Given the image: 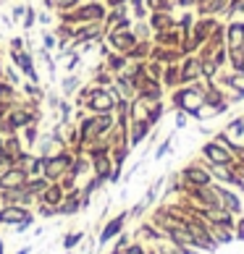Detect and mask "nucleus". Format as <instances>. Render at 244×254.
Instances as JSON below:
<instances>
[{
    "instance_id": "23",
    "label": "nucleus",
    "mask_w": 244,
    "mask_h": 254,
    "mask_svg": "<svg viewBox=\"0 0 244 254\" xmlns=\"http://www.w3.org/2000/svg\"><path fill=\"white\" fill-rule=\"evenodd\" d=\"M165 102L161 100V102H150V105H147V124L150 126H158V124H161V121H163V116H165Z\"/></svg>"
},
{
    "instance_id": "9",
    "label": "nucleus",
    "mask_w": 244,
    "mask_h": 254,
    "mask_svg": "<svg viewBox=\"0 0 244 254\" xmlns=\"http://www.w3.org/2000/svg\"><path fill=\"white\" fill-rule=\"evenodd\" d=\"M179 79L181 84H194L200 81V58L197 55H184V58L179 61Z\"/></svg>"
},
{
    "instance_id": "14",
    "label": "nucleus",
    "mask_w": 244,
    "mask_h": 254,
    "mask_svg": "<svg viewBox=\"0 0 244 254\" xmlns=\"http://www.w3.org/2000/svg\"><path fill=\"white\" fill-rule=\"evenodd\" d=\"M150 131H153V126H150L147 121H131L129 124V147L142 144L145 139L150 136Z\"/></svg>"
},
{
    "instance_id": "8",
    "label": "nucleus",
    "mask_w": 244,
    "mask_h": 254,
    "mask_svg": "<svg viewBox=\"0 0 244 254\" xmlns=\"http://www.w3.org/2000/svg\"><path fill=\"white\" fill-rule=\"evenodd\" d=\"M69 21H87V24H97L105 18V5L102 3H87L81 5L79 11H74L71 16H66Z\"/></svg>"
},
{
    "instance_id": "27",
    "label": "nucleus",
    "mask_w": 244,
    "mask_h": 254,
    "mask_svg": "<svg viewBox=\"0 0 244 254\" xmlns=\"http://www.w3.org/2000/svg\"><path fill=\"white\" fill-rule=\"evenodd\" d=\"M186 124H189V116H186L184 110H173V126H176V131L186 128Z\"/></svg>"
},
{
    "instance_id": "15",
    "label": "nucleus",
    "mask_w": 244,
    "mask_h": 254,
    "mask_svg": "<svg viewBox=\"0 0 244 254\" xmlns=\"http://www.w3.org/2000/svg\"><path fill=\"white\" fill-rule=\"evenodd\" d=\"M153 45H161V48H179L181 45V32L171 26V29H163V32H155L153 34Z\"/></svg>"
},
{
    "instance_id": "7",
    "label": "nucleus",
    "mask_w": 244,
    "mask_h": 254,
    "mask_svg": "<svg viewBox=\"0 0 244 254\" xmlns=\"http://www.w3.org/2000/svg\"><path fill=\"white\" fill-rule=\"evenodd\" d=\"M215 194H218V204L223 207L226 212L231 215H242V196L239 191H234L231 186H223V184H213Z\"/></svg>"
},
{
    "instance_id": "33",
    "label": "nucleus",
    "mask_w": 244,
    "mask_h": 254,
    "mask_svg": "<svg viewBox=\"0 0 244 254\" xmlns=\"http://www.w3.org/2000/svg\"><path fill=\"white\" fill-rule=\"evenodd\" d=\"M81 241V233H71L69 239H66V249H71V247H77V244Z\"/></svg>"
},
{
    "instance_id": "16",
    "label": "nucleus",
    "mask_w": 244,
    "mask_h": 254,
    "mask_svg": "<svg viewBox=\"0 0 244 254\" xmlns=\"http://www.w3.org/2000/svg\"><path fill=\"white\" fill-rule=\"evenodd\" d=\"M0 223H18L24 228V225L32 223V218L21 210V207H5V210H0Z\"/></svg>"
},
{
    "instance_id": "30",
    "label": "nucleus",
    "mask_w": 244,
    "mask_h": 254,
    "mask_svg": "<svg viewBox=\"0 0 244 254\" xmlns=\"http://www.w3.org/2000/svg\"><path fill=\"white\" fill-rule=\"evenodd\" d=\"M29 118H32L29 113L18 110V113H13V116H11V126H24V124H26V121H29Z\"/></svg>"
},
{
    "instance_id": "31",
    "label": "nucleus",
    "mask_w": 244,
    "mask_h": 254,
    "mask_svg": "<svg viewBox=\"0 0 244 254\" xmlns=\"http://www.w3.org/2000/svg\"><path fill=\"white\" fill-rule=\"evenodd\" d=\"M197 3H200V0H173V5L181 8V11H194Z\"/></svg>"
},
{
    "instance_id": "13",
    "label": "nucleus",
    "mask_w": 244,
    "mask_h": 254,
    "mask_svg": "<svg viewBox=\"0 0 244 254\" xmlns=\"http://www.w3.org/2000/svg\"><path fill=\"white\" fill-rule=\"evenodd\" d=\"M147 24H150V29H153V34H155V32H163V29L176 26V16L168 13V11H153L147 16Z\"/></svg>"
},
{
    "instance_id": "32",
    "label": "nucleus",
    "mask_w": 244,
    "mask_h": 254,
    "mask_svg": "<svg viewBox=\"0 0 244 254\" xmlns=\"http://www.w3.org/2000/svg\"><path fill=\"white\" fill-rule=\"evenodd\" d=\"M77 84H79V79H77V76H71L69 81H66V84H63V92H66V95H71V92H74V89H77Z\"/></svg>"
},
{
    "instance_id": "26",
    "label": "nucleus",
    "mask_w": 244,
    "mask_h": 254,
    "mask_svg": "<svg viewBox=\"0 0 244 254\" xmlns=\"http://www.w3.org/2000/svg\"><path fill=\"white\" fill-rule=\"evenodd\" d=\"M171 147H173V134L171 136H165L161 144H158V149H155V160H161V157H165L168 152H171Z\"/></svg>"
},
{
    "instance_id": "4",
    "label": "nucleus",
    "mask_w": 244,
    "mask_h": 254,
    "mask_svg": "<svg viewBox=\"0 0 244 254\" xmlns=\"http://www.w3.org/2000/svg\"><path fill=\"white\" fill-rule=\"evenodd\" d=\"M200 160L208 163V165H231L234 155H231V149H226V147H221L218 142L208 139V142L200 147Z\"/></svg>"
},
{
    "instance_id": "22",
    "label": "nucleus",
    "mask_w": 244,
    "mask_h": 254,
    "mask_svg": "<svg viewBox=\"0 0 244 254\" xmlns=\"http://www.w3.org/2000/svg\"><path fill=\"white\" fill-rule=\"evenodd\" d=\"M24 181H26V173L18 171V168L8 171L5 176H0V186H3V189H16V186H24Z\"/></svg>"
},
{
    "instance_id": "24",
    "label": "nucleus",
    "mask_w": 244,
    "mask_h": 254,
    "mask_svg": "<svg viewBox=\"0 0 244 254\" xmlns=\"http://www.w3.org/2000/svg\"><path fill=\"white\" fill-rule=\"evenodd\" d=\"M145 5H147L150 13H153V11H168V13H173L176 11L173 0H145Z\"/></svg>"
},
{
    "instance_id": "17",
    "label": "nucleus",
    "mask_w": 244,
    "mask_h": 254,
    "mask_svg": "<svg viewBox=\"0 0 244 254\" xmlns=\"http://www.w3.org/2000/svg\"><path fill=\"white\" fill-rule=\"evenodd\" d=\"M126 218H129V212H121L118 218H113L105 228H102V233H100V244H108L113 236H118L121 231H124V223H126Z\"/></svg>"
},
{
    "instance_id": "20",
    "label": "nucleus",
    "mask_w": 244,
    "mask_h": 254,
    "mask_svg": "<svg viewBox=\"0 0 244 254\" xmlns=\"http://www.w3.org/2000/svg\"><path fill=\"white\" fill-rule=\"evenodd\" d=\"M71 165H74V163H71L69 155H58V157H53V160H48V163H45V168H48L45 173H48L50 178H55V176H61L66 168H71Z\"/></svg>"
},
{
    "instance_id": "34",
    "label": "nucleus",
    "mask_w": 244,
    "mask_h": 254,
    "mask_svg": "<svg viewBox=\"0 0 244 254\" xmlns=\"http://www.w3.org/2000/svg\"><path fill=\"white\" fill-rule=\"evenodd\" d=\"M58 199H61V189H58V186L48 189V202H58Z\"/></svg>"
},
{
    "instance_id": "2",
    "label": "nucleus",
    "mask_w": 244,
    "mask_h": 254,
    "mask_svg": "<svg viewBox=\"0 0 244 254\" xmlns=\"http://www.w3.org/2000/svg\"><path fill=\"white\" fill-rule=\"evenodd\" d=\"M181 184H184V191L186 189H197V186H213V173H210V165L202 163V160H197V163H189L181 168Z\"/></svg>"
},
{
    "instance_id": "19",
    "label": "nucleus",
    "mask_w": 244,
    "mask_h": 254,
    "mask_svg": "<svg viewBox=\"0 0 244 254\" xmlns=\"http://www.w3.org/2000/svg\"><path fill=\"white\" fill-rule=\"evenodd\" d=\"M223 131L234 139V142H239V144H244V113L242 116H234L226 126H223Z\"/></svg>"
},
{
    "instance_id": "28",
    "label": "nucleus",
    "mask_w": 244,
    "mask_h": 254,
    "mask_svg": "<svg viewBox=\"0 0 244 254\" xmlns=\"http://www.w3.org/2000/svg\"><path fill=\"white\" fill-rule=\"evenodd\" d=\"M79 204H81V202L77 199V194H71V196H69V202L61 207V212H63V215H74V212L79 210Z\"/></svg>"
},
{
    "instance_id": "5",
    "label": "nucleus",
    "mask_w": 244,
    "mask_h": 254,
    "mask_svg": "<svg viewBox=\"0 0 244 254\" xmlns=\"http://www.w3.org/2000/svg\"><path fill=\"white\" fill-rule=\"evenodd\" d=\"M137 42L139 40H137L134 29H108V45H110L113 53H124L126 55Z\"/></svg>"
},
{
    "instance_id": "29",
    "label": "nucleus",
    "mask_w": 244,
    "mask_h": 254,
    "mask_svg": "<svg viewBox=\"0 0 244 254\" xmlns=\"http://www.w3.org/2000/svg\"><path fill=\"white\" fill-rule=\"evenodd\" d=\"M234 239L244 241V215H237V223H234Z\"/></svg>"
},
{
    "instance_id": "35",
    "label": "nucleus",
    "mask_w": 244,
    "mask_h": 254,
    "mask_svg": "<svg viewBox=\"0 0 244 254\" xmlns=\"http://www.w3.org/2000/svg\"><path fill=\"white\" fill-rule=\"evenodd\" d=\"M118 5H129V0H108V8H118Z\"/></svg>"
},
{
    "instance_id": "11",
    "label": "nucleus",
    "mask_w": 244,
    "mask_h": 254,
    "mask_svg": "<svg viewBox=\"0 0 244 254\" xmlns=\"http://www.w3.org/2000/svg\"><path fill=\"white\" fill-rule=\"evenodd\" d=\"M226 48H244V18L242 16L226 21Z\"/></svg>"
},
{
    "instance_id": "1",
    "label": "nucleus",
    "mask_w": 244,
    "mask_h": 254,
    "mask_svg": "<svg viewBox=\"0 0 244 254\" xmlns=\"http://www.w3.org/2000/svg\"><path fill=\"white\" fill-rule=\"evenodd\" d=\"M202 89L205 81H194V84H181V87L171 89V108L173 110H184L189 118H200V108H202Z\"/></svg>"
},
{
    "instance_id": "18",
    "label": "nucleus",
    "mask_w": 244,
    "mask_h": 254,
    "mask_svg": "<svg viewBox=\"0 0 244 254\" xmlns=\"http://www.w3.org/2000/svg\"><path fill=\"white\" fill-rule=\"evenodd\" d=\"M161 84L165 87V92H171L176 87H181V79H179V63H171L163 68V76H161Z\"/></svg>"
},
{
    "instance_id": "6",
    "label": "nucleus",
    "mask_w": 244,
    "mask_h": 254,
    "mask_svg": "<svg viewBox=\"0 0 244 254\" xmlns=\"http://www.w3.org/2000/svg\"><path fill=\"white\" fill-rule=\"evenodd\" d=\"M221 18L218 16H197L194 24H192V42L197 45V48H202L205 42H208V37L213 34L215 24H218Z\"/></svg>"
},
{
    "instance_id": "3",
    "label": "nucleus",
    "mask_w": 244,
    "mask_h": 254,
    "mask_svg": "<svg viewBox=\"0 0 244 254\" xmlns=\"http://www.w3.org/2000/svg\"><path fill=\"white\" fill-rule=\"evenodd\" d=\"M87 108L100 116V113H113L116 110V95L113 89H105V87H92L89 95H87Z\"/></svg>"
},
{
    "instance_id": "25",
    "label": "nucleus",
    "mask_w": 244,
    "mask_h": 254,
    "mask_svg": "<svg viewBox=\"0 0 244 254\" xmlns=\"http://www.w3.org/2000/svg\"><path fill=\"white\" fill-rule=\"evenodd\" d=\"M134 34H137V40H153V29H150V24L147 21H137L134 26Z\"/></svg>"
},
{
    "instance_id": "12",
    "label": "nucleus",
    "mask_w": 244,
    "mask_h": 254,
    "mask_svg": "<svg viewBox=\"0 0 244 254\" xmlns=\"http://www.w3.org/2000/svg\"><path fill=\"white\" fill-rule=\"evenodd\" d=\"M229 8V0H200L194 8V16H223V11Z\"/></svg>"
},
{
    "instance_id": "21",
    "label": "nucleus",
    "mask_w": 244,
    "mask_h": 254,
    "mask_svg": "<svg viewBox=\"0 0 244 254\" xmlns=\"http://www.w3.org/2000/svg\"><path fill=\"white\" fill-rule=\"evenodd\" d=\"M205 45H208L210 50L226 48V21H223V18H221L218 24H215V29H213V34L208 37V42H205Z\"/></svg>"
},
{
    "instance_id": "10",
    "label": "nucleus",
    "mask_w": 244,
    "mask_h": 254,
    "mask_svg": "<svg viewBox=\"0 0 244 254\" xmlns=\"http://www.w3.org/2000/svg\"><path fill=\"white\" fill-rule=\"evenodd\" d=\"M215 84L223 87L226 92H239V95H244V73H237L231 68H223L218 73V79H215Z\"/></svg>"
}]
</instances>
